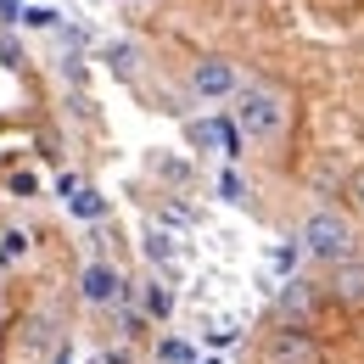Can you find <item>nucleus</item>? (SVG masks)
<instances>
[{"instance_id":"4","label":"nucleus","mask_w":364,"mask_h":364,"mask_svg":"<svg viewBox=\"0 0 364 364\" xmlns=\"http://www.w3.org/2000/svg\"><path fill=\"white\" fill-rule=\"evenodd\" d=\"M79 291H85V303L107 309V303H118V297H124V274L112 269V264H90V269L79 274Z\"/></svg>"},{"instance_id":"16","label":"nucleus","mask_w":364,"mask_h":364,"mask_svg":"<svg viewBox=\"0 0 364 364\" xmlns=\"http://www.w3.org/2000/svg\"><path fill=\"white\" fill-rule=\"evenodd\" d=\"M56 364H68V359H56Z\"/></svg>"},{"instance_id":"11","label":"nucleus","mask_w":364,"mask_h":364,"mask_svg":"<svg viewBox=\"0 0 364 364\" xmlns=\"http://www.w3.org/2000/svg\"><path fill=\"white\" fill-rule=\"evenodd\" d=\"M146 252H151V258H163V264H168V258H174V241H168V235H151V241H146Z\"/></svg>"},{"instance_id":"12","label":"nucleus","mask_w":364,"mask_h":364,"mask_svg":"<svg viewBox=\"0 0 364 364\" xmlns=\"http://www.w3.org/2000/svg\"><path fill=\"white\" fill-rule=\"evenodd\" d=\"M73 208H79L85 219H95V213H101V196H95V191H85V196H73Z\"/></svg>"},{"instance_id":"9","label":"nucleus","mask_w":364,"mask_h":364,"mask_svg":"<svg viewBox=\"0 0 364 364\" xmlns=\"http://www.w3.org/2000/svg\"><path fill=\"white\" fill-rule=\"evenodd\" d=\"M280 309H286V314H309V286H303V280H291V286L280 291Z\"/></svg>"},{"instance_id":"13","label":"nucleus","mask_w":364,"mask_h":364,"mask_svg":"<svg viewBox=\"0 0 364 364\" xmlns=\"http://www.w3.org/2000/svg\"><path fill=\"white\" fill-rule=\"evenodd\" d=\"M17 11H23V0H0V17H6V23H11Z\"/></svg>"},{"instance_id":"15","label":"nucleus","mask_w":364,"mask_h":364,"mask_svg":"<svg viewBox=\"0 0 364 364\" xmlns=\"http://www.w3.org/2000/svg\"><path fill=\"white\" fill-rule=\"evenodd\" d=\"M129 6H151V0H129Z\"/></svg>"},{"instance_id":"5","label":"nucleus","mask_w":364,"mask_h":364,"mask_svg":"<svg viewBox=\"0 0 364 364\" xmlns=\"http://www.w3.org/2000/svg\"><path fill=\"white\" fill-rule=\"evenodd\" d=\"M331 297L348 309H364V258H348L331 269Z\"/></svg>"},{"instance_id":"14","label":"nucleus","mask_w":364,"mask_h":364,"mask_svg":"<svg viewBox=\"0 0 364 364\" xmlns=\"http://www.w3.org/2000/svg\"><path fill=\"white\" fill-rule=\"evenodd\" d=\"M353 208H359V213H364V174H359V180H353Z\"/></svg>"},{"instance_id":"6","label":"nucleus","mask_w":364,"mask_h":364,"mask_svg":"<svg viewBox=\"0 0 364 364\" xmlns=\"http://www.w3.org/2000/svg\"><path fill=\"white\" fill-rule=\"evenodd\" d=\"M309 359H314V348H309V336H303L297 325L280 331V336L269 342V364H309Z\"/></svg>"},{"instance_id":"1","label":"nucleus","mask_w":364,"mask_h":364,"mask_svg":"<svg viewBox=\"0 0 364 364\" xmlns=\"http://www.w3.org/2000/svg\"><path fill=\"white\" fill-rule=\"evenodd\" d=\"M297 241H303V252H309V258L331 264V269L353 258V225H348L336 208H314V213L303 219V230H297Z\"/></svg>"},{"instance_id":"8","label":"nucleus","mask_w":364,"mask_h":364,"mask_svg":"<svg viewBox=\"0 0 364 364\" xmlns=\"http://www.w3.org/2000/svg\"><path fill=\"white\" fill-rule=\"evenodd\" d=\"M168 309H174V291H168L163 280H146V314H151V319H168Z\"/></svg>"},{"instance_id":"7","label":"nucleus","mask_w":364,"mask_h":364,"mask_svg":"<svg viewBox=\"0 0 364 364\" xmlns=\"http://www.w3.org/2000/svg\"><path fill=\"white\" fill-rule=\"evenodd\" d=\"M101 62L112 68V79H135L140 73V46L135 40H107V46H101Z\"/></svg>"},{"instance_id":"3","label":"nucleus","mask_w":364,"mask_h":364,"mask_svg":"<svg viewBox=\"0 0 364 364\" xmlns=\"http://www.w3.org/2000/svg\"><path fill=\"white\" fill-rule=\"evenodd\" d=\"M191 90L202 95V101H225V95H241V73H235V62L225 56H202V62H191Z\"/></svg>"},{"instance_id":"2","label":"nucleus","mask_w":364,"mask_h":364,"mask_svg":"<svg viewBox=\"0 0 364 364\" xmlns=\"http://www.w3.org/2000/svg\"><path fill=\"white\" fill-rule=\"evenodd\" d=\"M235 129L247 140H274L286 129V95L269 85H247L235 95Z\"/></svg>"},{"instance_id":"10","label":"nucleus","mask_w":364,"mask_h":364,"mask_svg":"<svg viewBox=\"0 0 364 364\" xmlns=\"http://www.w3.org/2000/svg\"><path fill=\"white\" fill-rule=\"evenodd\" d=\"M157 359H163V364H191V348H185V342H163Z\"/></svg>"}]
</instances>
